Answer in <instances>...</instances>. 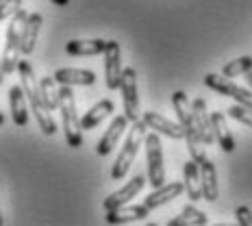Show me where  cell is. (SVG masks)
Wrapping results in <instances>:
<instances>
[{
  "mask_svg": "<svg viewBox=\"0 0 252 226\" xmlns=\"http://www.w3.org/2000/svg\"><path fill=\"white\" fill-rule=\"evenodd\" d=\"M141 120H144V124L148 126L150 130H157V133L167 135V137H172V139H183L185 137L183 126L176 124V122H170V120H165L161 113L146 111V113H141Z\"/></svg>",
  "mask_w": 252,
  "mask_h": 226,
  "instance_id": "cell-13",
  "label": "cell"
},
{
  "mask_svg": "<svg viewBox=\"0 0 252 226\" xmlns=\"http://www.w3.org/2000/svg\"><path fill=\"white\" fill-rule=\"evenodd\" d=\"M2 81H4V74H2V67H0V85H2Z\"/></svg>",
  "mask_w": 252,
  "mask_h": 226,
  "instance_id": "cell-32",
  "label": "cell"
},
{
  "mask_svg": "<svg viewBox=\"0 0 252 226\" xmlns=\"http://www.w3.org/2000/svg\"><path fill=\"white\" fill-rule=\"evenodd\" d=\"M252 70V57H237V59L228 61L226 65L222 67V74L226 78H235L239 74H246V72Z\"/></svg>",
  "mask_w": 252,
  "mask_h": 226,
  "instance_id": "cell-26",
  "label": "cell"
},
{
  "mask_svg": "<svg viewBox=\"0 0 252 226\" xmlns=\"http://www.w3.org/2000/svg\"><path fill=\"white\" fill-rule=\"evenodd\" d=\"M0 2H2V0H0Z\"/></svg>",
  "mask_w": 252,
  "mask_h": 226,
  "instance_id": "cell-35",
  "label": "cell"
},
{
  "mask_svg": "<svg viewBox=\"0 0 252 226\" xmlns=\"http://www.w3.org/2000/svg\"><path fill=\"white\" fill-rule=\"evenodd\" d=\"M183 174H185V192L191 202L202 198V187H200V163L198 161H187L183 165Z\"/></svg>",
  "mask_w": 252,
  "mask_h": 226,
  "instance_id": "cell-22",
  "label": "cell"
},
{
  "mask_svg": "<svg viewBox=\"0 0 252 226\" xmlns=\"http://www.w3.org/2000/svg\"><path fill=\"white\" fill-rule=\"evenodd\" d=\"M172 104H174V111L178 115V124L183 126L185 130V141H187V148L189 155H191L193 161L202 163L207 159V152L202 148V141L198 137V130L193 126V118H191V107H189V98L185 92H174L172 94Z\"/></svg>",
  "mask_w": 252,
  "mask_h": 226,
  "instance_id": "cell-2",
  "label": "cell"
},
{
  "mask_svg": "<svg viewBox=\"0 0 252 226\" xmlns=\"http://www.w3.org/2000/svg\"><path fill=\"white\" fill-rule=\"evenodd\" d=\"M52 78L57 85H94L96 83V74L92 70H76V67H61L57 70Z\"/></svg>",
  "mask_w": 252,
  "mask_h": 226,
  "instance_id": "cell-18",
  "label": "cell"
},
{
  "mask_svg": "<svg viewBox=\"0 0 252 226\" xmlns=\"http://www.w3.org/2000/svg\"><path fill=\"white\" fill-rule=\"evenodd\" d=\"M107 48L104 39H70L65 44V52L70 57H96Z\"/></svg>",
  "mask_w": 252,
  "mask_h": 226,
  "instance_id": "cell-20",
  "label": "cell"
},
{
  "mask_svg": "<svg viewBox=\"0 0 252 226\" xmlns=\"http://www.w3.org/2000/svg\"><path fill=\"white\" fill-rule=\"evenodd\" d=\"M104 74H107V87L115 92L120 89V81H122V55H120V44L115 39L107 41L104 48Z\"/></svg>",
  "mask_w": 252,
  "mask_h": 226,
  "instance_id": "cell-9",
  "label": "cell"
},
{
  "mask_svg": "<svg viewBox=\"0 0 252 226\" xmlns=\"http://www.w3.org/2000/svg\"><path fill=\"white\" fill-rule=\"evenodd\" d=\"M211 126H213V135H215V141L220 144V148L224 152H233L235 150V137H233V133H230V129L226 124V113L213 111L211 113Z\"/></svg>",
  "mask_w": 252,
  "mask_h": 226,
  "instance_id": "cell-21",
  "label": "cell"
},
{
  "mask_svg": "<svg viewBox=\"0 0 252 226\" xmlns=\"http://www.w3.org/2000/svg\"><path fill=\"white\" fill-rule=\"evenodd\" d=\"M130 124L133 126H130V130H128V137H126L122 150H120V155L115 157V163L111 167L113 181H120V178L126 176V172L130 170V165H133L135 157H137V152H139L141 141L146 137V130H148V126L144 124V120H135V122H130Z\"/></svg>",
  "mask_w": 252,
  "mask_h": 226,
  "instance_id": "cell-5",
  "label": "cell"
},
{
  "mask_svg": "<svg viewBox=\"0 0 252 226\" xmlns=\"http://www.w3.org/2000/svg\"><path fill=\"white\" fill-rule=\"evenodd\" d=\"M9 109H11V120L15 126L29 124V109H26V96L22 85H13L9 89Z\"/></svg>",
  "mask_w": 252,
  "mask_h": 226,
  "instance_id": "cell-19",
  "label": "cell"
},
{
  "mask_svg": "<svg viewBox=\"0 0 252 226\" xmlns=\"http://www.w3.org/2000/svg\"><path fill=\"white\" fill-rule=\"evenodd\" d=\"M204 85H207L209 89H213V92H218L220 96H228L233 98L237 104H241V107L246 109H252V94L248 92V89L235 85L230 78H226L224 74H207L204 76Z\"/></svg>",
  "mask_w": 252,
  "mask_h": 226,
  "instance_id": "cell-7",
  "label": "cell"
},
{
  "mask_svg": "<svg viewBox=\"0 0 252 226\" xmlns=\"http://www.w3.org/2000/svg\"><path fill=\"white\" fill-rule=\"evenodd\" d=\"M246 81H248V85L252 87V70H250V72H246Z\"/></svg>",
  "mask_w": 252,
  "mask_h": 226,
  "instance_id": "cell-31",
  "label": "cell"
},
{
  "mask_svg": "<svg viewBox=\"0 0 252 226\" xmlns=\"http://www.w3.org/2000/svg\"><path fill=\"white\" fill-rule=\"evenodd\" d=\"M52 2H55V4H57V7H65V4H67V2H70V0H52Z\"/></svg>",
  "mask_w": 252,
  "mask_h": 226,
  "instance_id": "cell-30",
  "label": "cell"
},
{
  "mask_svg": "<svg viewBox=\"0 0 252 226\" xmlns=\"http://www.w3.org/2000/svg\"><path fill=\"white\" fill-rule=\"evenodd\" d=\"M235 218H237L239 226H252V209L241 204V207L235 209Z\"/></svg>",
  "mask_w": 252,
  "mask_h": 226,
  "instance_id": "cell-29",
  "label": "cell"
},
{
  "mask_svg": "<svg viewBox=\"0 0 252 226\" xmlns=\"http://www.w3.org/2000/svg\"><path fill=\"white\" fill-rule=\"evenodd\" d=\"M0 224H2V211H0Z\"/></svg>",
  "mask_w": 252,
  "mask_h": 226,
  "instance_id": "cell-34",
  "label": "cell"
},
{
  "mask_svg": "<svg viewBox=\"0 0 252 226\" xmlns=\"http://www.w3.org/2000/svg\"><path fill=\"white\" fill-rule=\"evenodd\" d=\"M150 209L146 204H122L107 211V224H128L135 220H146Z\"/></svg>",
  "mask_w": 252,
  "mask_h": 226,
  "instance_id": "cell-14",
  "label": "cell"
},
{
  "mask_svg": "<svg viewBox=\"0 0 252 226\" xmlns=\"http://www.w3.org/2000/svg\"><path fill=\"white\" fill-rule=\"evenodd\" d=\"M20 7H22V0H2V2H0V22L11 18Z\"/></svg>",
  "mask_w": 252,
  "mask_h": 226,
  "instance_id": "cell-28",
  "label": "cell"
},
{
  "mask_svg": "<svg viewBox=\"0 0 252 226\" xmlns=\"http://www.w3.org/2000/svg\"><path fill=\"white\" fill-rule=\"evenodd\" d=\"M200 187H202V198L207 202H218L220 198V183H218V172H215L213 161L204 159L200 163Z\"/></svg>",
  "mask_w": 252,
  "mask_h": 226,
  "instance_id": "cell-16",
  "label": "cell"
},
{
  "mask_svg": "<svg viewBox=\"0 0 252 226\" xmlns=\"http://www.w3.org/2000/svg\"><path fill=\"white\" fill-rule=\"evenodd\" d=\"M144 185H146V178L144 176H135L130 183H126L124 187H120L118 192H113L111 196L104 198V202H102L104 211H109V209H115V207H122V204H128L141 192V189H144Z\"/></svg>",
  "mask_w": 252,
  "mask_h": 226,
  "instance_id": "cell-11",
  "label": "cell"
},
{
  "mask_svg": "<svg viewBox=\"0 0 252 226\" xmlns=\"http://www.w3.org/2000/svg\"><path fill=\"white\" fill-rule=\"evenodd\" d=\"M209 222V215L200 211V209H196L193 204H185L183 207L181 215H176V218H172L167 226H204Z\"/></svg>",
  "mask_w": 252,
  "mask_h": 226,
  "instance_id": "cell-24",
  "label": "cell"
},
{
  "mask_svg": "<svg viewBox=\"0 0 252 226\" xmlns=\"http://www.w3.org/2000/svg\"><path fill=\"white\" fill-rule=\"evenodd\" d=\"M59 111H61V122H63V135L70 148H81L83 146V129H81V118L76 113V100L74 92L70 85L59 87Z\"/></svg>",
  "mask_w": 252,
  "mask_h": 226,
  "instance_id": "cell-3",
  "label": "cell"
},
{
  "mask_svg": "<svg viewBox=\"0 0 252 226\" xmlns=\"http://www.w3.org/2000/svg\"><path fill=\"white\" fill-rule=\"evenodd\" d=\"M2 124H4V115L0 113V126H2Z\"/></svg>",
  "mask_w": 252,
  "mask_h": 226,
  "instance_id": "cell-33",
  "label": "cell"
},
{
  "mask_svg": "<svg viewBox=\"0 0 252 226\" xmlns=\"http://www.w3.org/2000/svg\"><path fill=\"white\" fill-rule=\"evenodd\" d=\"M146 146V163H148V181L150 187H161L165 183V161H163V146L157 133L144 137Z\"/></svg>",
  "mask_w": 252,
  "mask_h": 226,
  "instance_id": "cell-6",
  "label": "cell"
},
{
  "mask_svg": "<svg viewBox=\"0 0 252 226\" xmlns=\"http://www.w3.org/2000/svg\"><path fill=\"white\" fill-rule=\"evenodd\" d=\"M183 192H185V183H176V181L174 183H163L161 187H155V192L146 196L144 204L152 211V209L161 207V204H167V202L176 200Z\"/></svg>",
  "mask_w": 252,
  "mask_h": 226,
  "instance_id": "cell-15",
  "label": "cell"
},
{
  "mask_svg": "<svg viewBox=\"0 0 252 226\" xmlns=\"http://www.w3.org/2000/svg\"><path fill=\"white\" fill-rule=\"evenodd\" d=\"M228 118H233L235 122L244 124V126H252V109H246L241 104L235 102L233 107L228 109Z\"/></svg>",
  "mask_w": 252,
  "mask_h": 226,
  "instance_id": "cell-27",
  "label": "cell"
},
{
  "mask_svg": "<svg viewBox=\"0 0 252 226\" xmlns=\"http://www.w3.org/2000/svg\"><path fill=\"white\" fill-rule=\"evenodd\" d=\"M29 18V11L20 7L18 11L11 15V22L7 26V39H4V52L0 57V67L2 74H11L18 70V61H20V41H22V29L24 22Z\"/></svg>",
  "mask_w": 252,
  "mask_h": 226,
  "instance_id": "cell-4",
  "label": "cell"
},
{
  "mask_svg": "<svg viewBox=\"0 0 252 226\" xmlns=\"http://www.w3.org/2000/svg\"><path fill=\"white\" fill-rule=\"evenodd\" d=\"M44 24V18L39 13H29L24 22V29H22V41H20V55L29 57L31 52L35 50V44H37V37H39V29Z\"/></svg>",
  "mask_w": 252,
  "mask_h": 226,
  "instance_id": "cell-17",
  "label": "cell"
},
{
  "mask_svg": "<svg viewBox=\"0 0 252 226\" xmlns=\"http://www.w3.org/2000/svg\"><path fill=\"white\" fill-rule=\"evenodd\" d=\"M124 98V115L128 122L139 120V96H137V72L133 67L122 70V81H120Z\"/></svg>",
  "mask_w": 252,
  "mask_h": 226,
  "instance_id": "cell-8",
  "label": "cell"
},
{
  "mask_svg": "<svg viewBox=\"0 0 252 226\" xmlns=\"http://www.w3.org/2000/svg\"><path fill=\"white\" fill-rule=\"evenodd\" d=\"M191 118H193V126L198 130V137L204 146H211L215 141L213 135V126H211V113L207 111V102L202 98H196L191 102Z\"/></svg>",
  "mask_w": 252,
  "mask_h": 226,
  "instance_id": "cell-10",
  "label": "cell"
},
{
  "mask_svg": "<svg viewBox=\"0 0 252 226\" xmlns=\"http://www.w3.org/2000/svg\"><path fill=\"white\" fill-rule=\"evenodd\" d=\"M126 126H128V120H126V115H115L113 122L109 124V129L104 130L102 139L98 141V146H96V152H98V155H100V157L111 155V150L115 148V144H118L120 137L124 135Z\"/></svg>",
  "mask_w": 252,
  "mask_h": 226,
  "instance_id": "cell-12",
  "label": "cell"
},
{
  "mask_svg": "<svg viewBox=\"0 0 252 226\" xmlns=\"http://www.w3.org/2000/svg\"><path fill=\"white\" fill-rule=\"evenodd\" d=\"M18 72H20V78H22L24 96H26V100H29L31 111H33L35 120H37V124H39V130L44 135H55L57 133V122L52 120L48 107L44 104V98H41V92H39V81L35 78L33 65H31L26 59H20L18 61Z\"/></svg>",
  "mask_w": 252,
  "mask_h": 226,
  "instance_id": "cell-1",
  "label": "cell"
},
{
  "mask_svg": "<svg viewBox=\"0 0 252 226\" xmlns=\"http://www.w3.org/2000/svg\"><path fill=\"white\" fill-rule=\"evenodd\" d=\"M111 113H113V102L111 100H100L98 104H94V107L81 118V129L83 130L96 129V126L100 124L102 120H107Z\"/></svg>",
  "mask_w": 252,
  "mask_h": 226,
  "instance_id": "cell-23",
  "label": "cell"
},
{
  "mask_svg": "<svg viewBox=\"0 0 252 226\" xmlns=\"http://www.w3.org/2000/svg\"><path fill=\"white\" fill-rule=\"evenodd\" d=\"M39 92L44 98V104L48 107V111L59 109V89H57V81L52 76L39 78Z\"/></svg>",
  "mask_w": 252,
  "mask_h": 226,
  "instance_id": "cell-25",
  "label": "cell"
}]
</instances>
